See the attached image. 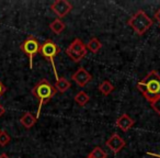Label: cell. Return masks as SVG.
<instances>
[{
	"label": "cell",
	"mask_w": 160,
	"mask_h": 158,
	"mask_svg": "<svg viewBox=\"0 0 160 158\" xmlns=\"http://www.w3.org/2000/svg\"><path fill=\"white\" fill-rule=\"evenodd\" d=\"M134 120L132 118H129V115L127 114H122L120 118L116 120V126L120 127L123 132H127L132 126L134 125Z\"/></svg>",
	"instance_id": "cell-10"
},
{
	"label": "cell",
	"mask_w": 160,
	"mask_h": 158,
	"mask_svg": "<svg viewBox=\"0 0 160 158\" xmlns=\"http://www.w3.org/2000/svg\"><path fill=\"white\" fill-rule=\"evenodd\" d=\"M152 24H153V21L142 10L137 11L128 20V25L138 35H144L145 32L148 31Z\"/></svg>",
	"instance_id": "cell-3"
},
{
	"label": "cell",
	"mask_w": 160,
	"mask_h": 158,
	"mask_svg": "<svg viewBox=\"0 0 160 158\" xmlns=\"http://www.w3.org/2000/svg\"><path fill=\"white\" fill-rule=\"evenodd\" d=\"M89 156H91L92 158H107V154L103 150L101 147L97 146L92 149V151L89 154Z\"/></svg>",
	"instance_id": "cell-17"
},
{
	"label": "cell",
	"mask_w": 160,
	"mask_h": 158,
	"mask_svg": "<svg viewBox=\"0 0 160 158\" xmlns=\"http://www.w3.org/2000/svg\"><path fill=\"white\" fill-rule=\"evenodd\" d=\"M0 158H10L9 156L7 155V154H5V153H2L1 155H0Z\"/></svg>",
	"instance_id": "cell-23"
},
{
	"label": "cell",
	"mask_w": 160,
	"mask_h": 158,
	"mask_svg": "<svg viewBox=\"0 0 160 158\" xmlns=\"http://www.w3.org/2000/svg\"><path fill=\"white\" fill-rule=\"evenodd\" d=\"M56 92H57L56 88L47 79H42L34 86V88L32 89V94L38 100V113H36V119L40 118L41 110H42L43 105L45 103L49 102L52 98L56 94Z\"/></svg>",
	"instance_id": "cell-2"
},
{
	"label": "cell",
	"mask_w": 160,
	"mask_h": 158,
	"mask_svg": "<svg viewBox=\"0 0 160 158\" xmlns=\"http://www.w3.org/2000/svg\"><path fill=\"white\" fill-rule=\"evenodd\" d=\"M66 53L75 63H79L87 55V46L80 38H75L67 47Z\"/></svg>",
	"instance_id": "cell-5"
},
{
	"label": "cell",
	"mask_w": 160,
	"mask_h": 158,
	"mask_svg": "<svg viewBox=\"0 0 160 158\" xmlns=\"http://www.w3.org/2000/svg\"><path fill=\"white\" fill-rule=\"evenodd\" d=\"M114 86L110 83L109 80H104L99 85V91L103 94V96H109L111 92H113Z\"/></svg>",
	"instance_id": "cell-13"
},
{
	"label": "cell",
	"mask_w": 160,
	"mask_h": 158,
	"mask_svg": "<svg viewBox=\"0 0 160 158\" xmlns=\"http://www.w3.org/2000/svg\"><path fill=\"white\" fill-rule=\"evenodd\" d=\"M59 51H60L59 47H58L57 45L53 42V41L47 40V41H45L43 44H41L40 52H38L43 57H45L46 59H48L49 62H51L52 66H53V69H54V74H55V76H56V79H58L59 77H58V74H57V71H56L55 63H54V57H55L56 55H58Z\"/></svg>",
	"instance_id": "cell-4"
},
{
	"label": "cell",
	"mask_w": 160,
	"mask_h": 158,
	"mask_svg": "<svg viewBox=\"0 0 160 158\" xmlns=\"http://www.w3.org/2000/svg\"><path fill=\"white\" fill-rule=\"evenodd\" d=\"M72 79L79 87H85L89 81H91L92 76L83 67H79L78 70L72 75Z\"/></svg>",
	"instance_id": "cell-9"
},
{
	"label": "cell",
	"mask_w": 160,
	"mask_h": 158,
	"mask_svg": "<svg viewBox=\"0 0 160 158\" xmlns=\"http://www.w3.org/2000/svg\"><path fill=\"white\" fill-rule=\"evenodd\" d=\"M5 112H6V110H5V108H3V105L0 104V118L5 114Z\"/></svg>",
	"instance_id": "cell-22"
},
{
	"label": "cell",
	"mask_w": 160,
	"mask_h": 158,
	"mask_svg": "<svg viewBox=\"0 0 160 158\" xmlns=\"http://www.w3.org/2000/svg\"><path fill=\"white\" fill-rule=\"evenodd\" d=\"M159 28H160V24H159Z\"/></svg>",
	"instance_id": "cell-26"
},
{
	"label": "cell",
	"mask_w": 160,
	"mask_h": 158,
	"mask_svg": "<svg viewBox=\"0 0 160 158\" xmlns=\"http://www.w3.org/2000/svg\"><path fill=\"white\" fill-rule=\"evenodd\" d=\"M89 99L90 98H89V96H88V94L85 91H79L75 96V101L79 105H81V107H83V105L87 104V103L89 102Z\"/></svg>",
	"instance_id": "cell-16"
},
{
	"label": "cell",
	"mask_w": 160,
	"mask_h": 158,
	"mask_svg": "<svg viewBox=\"0 0 160 158\" xmlns=\"http://www.w3.org/2000/svg\"><path fill=\"white\" fill-rule=\"evenodd\" d=\"M155 19L158 21V22H159V24H160V9L156 11V13H155Z\"/></svg>",
	"instance_id": "cell-21"
},
{
	"label": "cell",
	"mask_w": 160,
	"mask_h": 158,
	"mask_svg": "<svg viewBox=\"0 0 160 158\" xmlns=\"http://www.w3.org/2000/svg\"><path fill=\"white\" fill-rule=\"evenodd\" d=\"M87 46V49H89L91 53H98L99 51L101 49V47H102V44H101V42L98 40L97 38H92L91 40L88 42V44L86 45Z\"/></svg>",
	"instance_id": "cell-14"
},
{
	"label": "cell",
	"mask_w": 160,
	"mask_h": 158,
	"mask_svg": "<svg viewBox=\"0 0 160 158\" xmlns=\"http://www.w3.org/2000/svg\"><path fill=\"white\" fill-rule=\"evenodd\" d=\"M105 145H107L114 154H118L124 148L126 143H125V140H123L118 134H113V135L105 142Z\"/></svg>",
	"instance_id": "cell-8"
},
{
	"label": "cell",
	"mask_w": 160,
	"mask_h": 158,
	"mask_svg": "<svg viewBox=\"0 0 160 158\" xmlns=\"http://www.w3.org/2000/svg\"><path fill=\"white\" fill-rule=\"evenodd\" d=\"M10 136L6 131H0V146H6L10 143Z\"/></svg>",
	"instance_id": "cell-18"
},
{
	"label": "cell",
	"mask_w": 160,
	"mask_h": 158,
	"mask_svg": "<svg viewBox=\"0 0 160 158\" xmlns=\"http://www.w3.org/2000/svg\"><path fill=\"white\" fill-rule=\"evenodd\" d=\"M54 87L56 88V90L59 92H65L67 91V90L70 88V83H69L67 79H65L64 77H60L57 79V81H56V85L54 86Z\"/></svg>",
	"instance_id": "cell-12"
},
{
	"label": "cell",
	"mask_w": 160,
	"mask_h": 158,
	"mask_svg": "<svg viewBox=\"0 0 160 158\" xmlns=\"http://www.w3.org/2000/svg\"><path fill=\"white\" fill-rule=\"evenodd\" d=\"M153 156H156V157H158V158H160V155H155V154H153Z\"/></svg>",
	"instance_id": "cell-24"
},
{
	"label": "cell",
	"mask_w": 160,
	"mask_h": 158,
	"mask_svg": "<svg viewBox=\"0 0 160 158\" xmlns=\"http://www.w3.org/2000/svg\"><path fill=\"white\" fill-rule=\"evenodd\" d=\"M87 158H92V157H91V156H89V155H88V157H87Z\"/></svg>",
	"instance_id": "cell-25"
},
{
	"label": "cell",
	"mask_w": 160,
	"mask_h": 158,
	"mask_svg": "<svg viewBox=\"0 0 160 158\" xmlns=\"http://www.w3.org/2000/svg\"><path fill=\"white\" fill-rule=\"evenodd\" d=\"M36 120H38V119H36L32 113H30V112H25V113L21 116L20 122H21V124L25 127V129H31V127H33L34 125H35Z\"/></svg>",
	"instance_id": "cell-11"
},
{
	"label": "cell",
	"mask_w": 160,
	"mask_h": 158,
	"mask_svg": "<svg viewBox=\"0 0 160 158\" xmlns=\"http://www.w3.org/2000/svg\"><path fill=\"white\" fill-rule=\"evenodd\" d=\"M49 28L55 34H60L65 30V23L60 19H56L49 24Z\"/></svg>",
	"instance_id": "cell-15"
},
{
	"label": "cell",
	"mask_w": 160,
	"mask_h": 158,
	"mask_svg": "<svg viewBox=\"0 0 160 158\" xmlns=\"http://www.w3.org/2000/svg\"><path fill=\"white\" fill-rule=\"evenodd\" d=\"M6 91H7V88H6V86L1 83V80H0V98L3 96V94H5Z\"/></svg>",
	"instance_id": "cell-20"
},
{
	"label": "cell",
	"mask_w": 160,
	"mask_h": 158,
	"mask_svg": "<svg viewBox=\"0 0 160 158\" xmlns=\"http://www.w3.org/2000/svg\"><path fill=\"white\" fill-rule=\"evenodd\" d=\"M137 88L147 101L152 102L160 97V75L156 70H151L148 75L137 84Z\"/></svg>",
	"instance_id": "cell-1"
},
{
	"label": "cell",
	"mask_w": 160,
	"mask_h": 158,
	"mask_svg": "<svg viewBox=\"0 0 160 158\" xmlns=\"http://www.w3.org/2000/svg\"><path fill=\"white\" fill-rule=\"evenodd\" d=\"M150 105H151V108L155 110L156 113L160 116V97H158V98L155 99L152 102H150Z\"/></svg>",
	"instance_id": "cell-19"
},
{
	"label": "cell",
	"mask_w": 160,
	"mask_h": 158,
	"mask_svg": "<svg viewBox=\"0 0 160 158\" xmlns=\"http://www.w3.org/2000/svg\"><path fill=\"white\" fill-rule=\"evenodd\" d=\"M40 46L41 44L38 43V41L36 40L34 36H29L24 42L21 44L20 48L25 55L29 57L30 60V68H33V58L36 54L40 52Z\"/></svg>",
	"instance_id": "cell-6"
},
{
	"label": "cell",
	"mask_w": 160,
	"mask_h": 158,
	"mask_svg": "<svg viewBox=\"0 0 160 158\" xmlns=\"http://www.w3.org/2000/svg\"><path fill=\"white\" fill-rule=\"evenodd\" d=\"M51 9L58 18H64L71 11L72 7L67 0H56L52 3Z\"/></svg>",
	"instance_id": "cell-7"
}]
</instances>
